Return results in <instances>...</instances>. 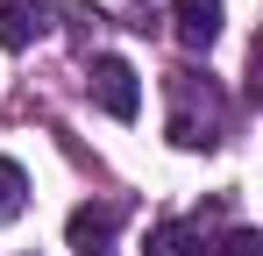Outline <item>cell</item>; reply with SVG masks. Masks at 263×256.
<instances>
[{
    "label": "cell",
    "instance_id": "6da1fadb",
    "mask_svg": "<svg viewBox=\"0 0 263 256\" xmlns=\"http://www.w3.org/2000/svg\"><path fill=\"white\" fill-rule=\"evenodd\" d=\"M171 142L178 150H214L228 135V93L206 71H171Z\"/></svg>",
    "mask_w": 263,
    "mask_h": 256
},
{
    "label": "cell",
    "instance_id": "7a4b0ae2",
    "mask_svg": "<svg viewBox=\"0 0 263 256\" xmlns=\"http://www.w3.org/2000/svg\"><path fill=\"white\" fill-rule=\"evenodd\" d=\"M86 93L100 100V107H107V114H114V121H135V114H142V85H135V64H128V57H114V50H100V57L86 64Z\"/></svg>",
    "mask_w": 263,
    "mask_h": 256
},
{
    "label": "cell",
    "instance_id": "3957f363",
    "mask_svg": "<svg viewBox=\"0 0 263 256\" xmlns=\"http://www.w3.org/2000/svg\"><path fill=\"white\" fill-rule=\"evenodd\" d=\"M50 0H0V50H29V43L50 29Z\"/></svg>",
    "mask_w": 263,
    "mask_h": 256
},
{
    "label": "cell",
    "instance_id": "277c9868",
    "mask_svg": "<svg viewBox=\"0 0 263 256\" xmlns=\"http://www.w3.org/2000/svg\"><path fill=\"white\" fill-rule=\"evenodd\" d=\"M171 29L185 50H214L220 36V0H171Z\"/></svg>",
    "mask_w": 263,
    "mask_h": 256
},
{
    "label": "cell",
    "instance_id": "5b68a950",
    "mask_svg": "<svg viewBox=\"0 0 263 256\" xmlns=\"http://www.w3.org/2000/svg\"><path fill=\"white\" fill-rule=\"evenodd\" d=\"M121 228V207L114 199H100V207H79L71 221H64V235H71V249H86V256H100L107 249V235Z\"/></svg>",
    "mask_w": 263,
    "mask_h": 256
},
{
    "label": "cell",
    "instance_id": "8992f818",
    "mask_svg": "<svg viewBox=\"0 0 263 256\" xmlns=\"http://www.w3.org/2000/svg\"><path fill=\"white\" fill-rule=\"evenodd\" d=\"M149 256H206V242H199V228H185V221H157V228H149Z\"/></svg>",
    "mask_w": 263,
    "mask_h": 256
},
{
    "label": "cell",
    "instance_id": "52a82bcc",
    "mask_svg": "<svg viewBox=\"0 0 263 256\" xmlns=\"http://www.w3.org/2000/svg\"><path fill=\"white\" fill-rule=\"evenodd\" d=\"M22 207H29V178H22L14 157H0V221H14Z\"/></svg>",
    "mask_w": 263,
    "mask_h": 256
},
{
    "label": "cell",
    "instance_id": "ba28073f",
    "mask_svg": "<svg viewBox=\"0 0 263 256\" xmlns=\"http://www.w3.org/2000/svg\"><path fill=\"white\" fill-rule=\"evenodd\" d=\"M206 256H263V235H256V228H228Z\"/></svg>",
    "mask_w": 263,
    "mask_h": 256
},
{
    "label": "cell",
    "instance_id": "9c48e42d",
    "mask_svg": "<svg viewBox=\"0 0 263 256\" xmlns=\"http://www.w3.org/2000/svg\"><path fill=\"white\" fill-rule=\"evenodd\" d=\"M100 256H107V249H100Z\"/></svg>",
    "mask_w": 263,
    "mask_h": 256
}]
</instances>
